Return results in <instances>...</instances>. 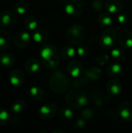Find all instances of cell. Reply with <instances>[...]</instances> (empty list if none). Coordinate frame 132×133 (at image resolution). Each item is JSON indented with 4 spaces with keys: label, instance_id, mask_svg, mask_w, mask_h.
<instances>
[{
    "label": "cell",
    "instance_id": "1",
    "mask_svg": "<svg viewBox=\"0 0 132 133\" xmlns=\"http://www.w3.org/2000/svg\"><path fill=\"white\" fill-rule=\"evenodd\" d=\"M40 56L42 64L48 69H56L60 64V55L57 48L52 44H46L40 48Z\"/></svg>",
    "mask_w": 132,
    "mask_h": 133
},
{
    "label": "cell",
    "instance_id": "2",
    "mask_svg": "<svg viewBox=\"0 0 132 133\" xmlns=\"http://www.w3.org/2000/svg\"><path fill=\"white\" fill-rule=\"evenodd\" d=\"M70 86L68 78L61 71L54 72L49 79V87L51 90L58 94L65 93Z\"/></svg>",
    "mask_w": 132,
    "mask_h": 133
},
{
    "label": "cell",
    "instance_id": "3",
    "mask_svg": "<svg viewBox=\"0 0 132 133\" xmlns=\"http://www.w3.org/2000/svg\"><path fill=\"white\" fill-rule=\"evenodd\" d=\"M66 103L74 108H81L88 104V97L79 90H72L65 96Z\"/></svg>",
    "mask_w": 132,
    "mask_h": 133
},
{
    "label": "cell",
    "instance_id": "4",
    "mask_svg": "<svg viewBox=\"0 0 132 133\" xmlns=\"http://www.w3.org/2000/svg\"><path fill=\"white\" fill-rule=\"evenodd\" d=\"M86 30L80 24H73L67 30L66 39L72 45H79L84 40Z\"/></svg>",
    "mask_w": 132,
    "mask_h": 133
},
{
    "label": "cell",
    "instance_id": "5",
    "mask_svg": "<svg viewBox=\"0 0 132 133\" xmlns=\"http://www.w3.org/2000/svg\"><path fill=\"white\" fill-rule=\"evenodd\" d=\"M117 32L113 27L107 28L101 34L100 38V46L103 48L109 49L112 48L117 39Z\"/></svg>",
    "mask_w": 132,
    "mask_h": 133
},
{
    "label": "cell",
    "instance_id": "6",
    "mask_svg": "<svg viewBox=\"0 0 132 133\" xmlns=\"http://www.w3.org/2000/svg\"><path fill=\"white\" fill-rule=\"evenodd\" d=\"M85 9L83 0H68L65 5V12L72 17H76L82 15Z\"/></svg>",
    "mask_w": 132,
    "mask_h": 133
},
{
    "label": "cell",
    "instance_id": "7",
    "mask_svg": "<svg viewBox=\"0 0 132 133\" xmlns=\"http://www.w3.org/2000/svg\"><path fill=\"white\" fill-rule=\"evenodd\" d=\"M17 23L16 12L11 10H4L0 12V26L3 28H12Z\"/></svg>",
    "mask_w": 132,
    "mask_h": 133
},
{
    "label": "cell",
    "instance_id": "8",
    "mask_svg": "<svg viewBox=\"0 0 132 133\" xmlns=\"http://www.w3.org/2000/svg\"><path fill=\"white\" fill-rule=\"evenodd\" d=\"M57 106L52 103L48 102L44 104L43 106H41L38 111L39 117L44 121H47L51 118H52L57 113Z\"/></svg>",
    "mask_w": 132,
    "mask_h": 133
},
{
    "label": "cell",
    "instance_id": "9",
    "mask_svg": "<svg viewBox=\"0 0 132 133\" xmlns=\"http://www.w3.org/2000/svg\"><path fill=\"white\" fill-rule=\"evenodd\" d=\"M31 36L30 34L24 30L18 31L13 38L14 45L18 48H24L28 46L30 42Z\"/></svg>",
    "mask_w": 132,
    "mask_h": 133
},
{
    "label": "cell",
    "instance_id": "10",
    "mask_svg": "<svg viewBox=\"0 0 132 133\" xmlns=\"http://www.w3.org/2000/svg\"><path fill=\"white\" fill-rule=\"evenodd\" d=\"M67 70L72 77L78 78L80 77L83 72V66L78 60L72 59L67 65Z\"/></svg>",
    "mask_w": 132,
    "mask_h": 133
},
{
    "label": "cell",
    "instance_id": "11",
    "mask_svg": "<svg viewBox=\"0 0 132 133\" xmlns=\"http://www.w3.org/2000/svg\"><path fill=\"white\" fill-rule=\"evenodd\" d=\"M118 115L120 118L125 122H132V103L123 102L118 108Z\"/></svg>",
    "mask_w": 132,
    "mask_h": 133
},
{
    "label": "cell",
    "instance_id": "12",
    "mask_svg": "<svg viewBox=\"0 0 132 133\" xmlns=\"http://www.w3.org/2000/svg\"><path fill=\"white\" fill-rule=\"evenodd\" d=\"M121 46L125 48H132V32L128 30L121 31L117 37Z\"/></svg>",
    "mask_w": 132,
    "mask_h": 133
},
{
    "label": "cell",
    "instance_id": "13",
    "mask_svg": "<svg viewBox=\"0 0 132 133\" xmlns=\"http://www.w3.org/2000/svg\"><path fill=\"white\" fill-rule=\"evenodd\" d=\"M9 83L14 87H20L23 84L25 77L23 72L19 69H14L9 73Z\"/></svg>",
    "mask_w": 132,
    "mask_h": 133
},
{
    "label": "cell",
    "instance_id": "14",
    "mask_svg": "<svg viewBox=\"0 0 132 133\" xmlns=\"http://www.w3.org/2000/svg\"><path fill=\"white\" fill-rule=\"evenodd\" d=\"M121 90H122L121 83L117 79H113L107 83V91L110 96L117 97L121 93Z\"/></svg>",
    "mask_w": 132,
    "mask_h": 133
},
{
    "label": "cell",
    "instance_id": "15",
    "mask_svg": "<svg viewBox=\"0 0 132 133\" xmlns=\"http://www.w3.org/2000/svg\"><path fill=\"white\" fill-rule=\"evenodd\" d=\"M105 8L110 14H118L123 9V3L120 0H107L105 3Z\"/></svg>",
    "mask_w": 132,
    "mask_h": 133
},
{
    "label": "cell",
    "instance_id": "16",
    "mask_svg": "<svg viewBox=\"0 0 132 133\" xmlns=\"http://www.w3.org/2000/svg\"><path fill=\"white\" fill-rule=\"evenodd\" d=\"M33 40L38 44H44L49 39V33L44 28H37L32 34Z\"/></svg>",
    "mask_w": 132,
    "mask_h": 133
},
{
    "label": "cell",
    "instance_id": "17",
    "mask_svg": "<svg viewBox=\"0 0 132 133\" xmlns=\"http://www.w3.org/2000/svg\"><path fill=\"white\" fill-rule=\"evenodd\" d=\"M12 43L11 34L4 30H0V51L8 49Z\"/></svg>",
    "mask_w": 132,
    "mask_h": 133
},
{
    "label": "cell",
    "instance_id": "18",
    "mask_svg": "<svg viewBox=\"0 0 132 133\" xmlns=\"http://www.w3.org/2000/svg\"><path fill=\"white\" fill-rule=\"evenodd\" d=\"M28 97L33 101H40L44 97V90L37 86L31 87L27 90Z\"/></svg>",
    "mask_w": 132,
    "mask_h": 133
},
{
    "label": "cell",
    "instance_id": "19",
    "mask_svg": "<svg viewBox=\"0 0 132 133\" xmlns=\"http://www.w3.org/2000/svg\"><path fill=\"white\" fill-rule=\"evenodd\" d=\"M107 73L112 78H117L123 73V67L118 63H111L107 67Z\"/></svg>",
    "mask_w": 132,
    "mask_h": 133
},
{
    "label": "cell",
    "instance_id": "20",
    "mask_svg": "<svg viewBox=\"0 0 132 133\" xmlns=\"http://www.w3.org/2000/svg\"><path fill=\"white\" fill-rule=\"evenodd\" d=\"M15 62V57L9 52L0 53V66L2 67H10L13 65Z\"/></svg>",
    "mask_w": 132,
    "mask_h": 133
},
{
    "label": "cell",
    "instance_id": "21",
    "mask_svg": "<svg viewBox=\"0 0 132 133\" xmlns=\"http://www.w3.org/2000/svg\"><path fill=\"white\" fill-rule=\"evenodd\" d=\"M77 54L76 48L72 45H65L61 50V56L65 60H72Z\"/></svg>",
    "mask_w": 132,
    "mask_h": 133
},
{
    "label": "cell",
    "instance_id": "22",
    "mask_svg": "<svg viewBox=\"0 0 132 133\" xmlns=\"http://www.w3.org/2000/svg\"><path fill=\"white\" fill-rule=\"evenodd\" d=\"M24 68L27 72L34 73V72H37L40 69V62L39 60H37L36 58H30L26 61Z\"/></svg>",
    "mask_w": 132,
    "mask_h": 133
},
{
    "label": "cell",
    "instance_id": "23",
    "mask_svg": "<svg viewBox=\"0 0 132 133\" xmlns=\"http://www.w3.org/2000/svg\"><path fill=\"white\" fill-rule=\"evenodd\" d=\"M98 23L102 27H110V26L113 24V17L109 12L101 13L98 16Z\"/></svg>",
    "mask_w": 132,
    "mask_h": 133
},
{
    "label": "cell",
    "instance_id": "24",
    "mask_svg": "<svg viewBox=\"0 0 132 133\" xmlns=\"http://www.w3.org/2000/svg\"><path fill=\"white\" fill-rule=\"evenodd\" d=\"M11 111L14 115H21L26 110V104L23 101L16 100L11 104Z\"/></svg>",
    "mask_w": 132,
    "mask_h": 133
},
{
    "label": "cell",
    "instance_id": "25",
    "mask_svg": "<svg viewBox=\"0 0 132 133\" xmlns=\"http://www.w3.org/2000/svg\"><path fill=\"white\" fill-rule=\"evenodd\" d=\"M37 19L34 16H28L24 20V27L28 30H34L37 28Z\"/></svg>",
    "mask_w": 132,
    "mask_h": 133
},
{
    "label": "cell",
    "instance_id": "26",
    "mask_svg": "<svg viewBox=\"0 0 132 133\" xmlns=\"http://www.w3.org/2000/svg\"><path fill=\"white\" fill-rule=\"evenodd\" d=\"M101 69L97 67H90L86 70V76L91 79H98L101 76Z\"/></svg>",
    "mask_w": 132,
    "mask_h": 133
},
{
    "label": "cell",
    "instance_id": "27",
    "mask_svg": "<svg viewBox=\"0 0 132 133\" xmlns=\"http://www.w3.org/2000/svg\"><path fill=\"white\" fill-rule=\"evenodd\" d=\"M74 116V112L71 108H62L59 113H58V117L61 121H69L71 120Z\"/></svg>",
    "mask_w": 132,
    "mask_h": 133
},
{
    "label": "cell",
    "instance_id": "28",
    "mask_svg": "<svg viewBox=\"0 0 132 133\" xmlns=\"http://www.w3.org/2000/svg\"><path fill=\"white\" fill-rule=\"evenodd\" d=\"M29 9V5L26 2H18L14 5V11L18 15H24L27 12Z\"/></svg>",
    "mask_w": 132,
    "mask_h": 133
},
{
    "label": "cell",
    "instance_id": "29",
    "mask_svg": "<svg viewBox=\"0 0 132 133\" xmlns=\"http://www.w3.org/2000/svg\"><path fill=\"white\" fill-rule=\"evenodd\" d=\"M11 115L9 111L3 108H0V126H3L9 123L11 119Z\"/></svg>",
    "mask_w": 132,
    "mask_h": 133
},
{
    "label": "cell",
    "instance_id": "30",
    "mask_svg": "<svg viewBox=\"0 0 132 133\" xmlns=\"http://www.w3.org/2000/svg\"><path fill=\"white\" fill-rule=\"evenodd\" d=\"M111 57L115 61H121L125 57V52L123 49L120 48H114L110 52Z\"/></svg>",
    "mask_w": 132,
    "mask_h": 133
},
{
    "label": "cell",
    "instance_id": "31",
    "mask_svg": "<svg viewBox=\"0 0 132 133\" xmlns=\"http://www.w3.org/2000/svg\"><path fill=\"white\" fill-rule=\"evenodd\" d=\"M76 51H77V55L79 56L83 57V58L88 56V55L89 53V48L85 44H79V46L76 48Z\"/></svg>",
    "mask_w": 132,
    "mask_h": 133
},
{
    "label": "cell",
    "instance_id": "32",
    "mask_svg": "<svg viewBox=\"0 0 132 133\" xmlns=\"http://www.w3.org/2000/svg\"><path fill=\"white\" fill-rule=\"evenodd\" d=\"M91 5L93 10H95L96 12H100L103 10V2L101 0H92Z\"/></svg>",
    "mask_w": 132,
    "mask_h": 133
},
{
    "label": "cell",
    "instance_id": "33",
    "mask_svg": "<svg viewBox=\"0 0 132 133\" xmlns=\"http://www.w3.org/2000/svg\"><path fill=\"white\" fill-rule=\"evenodd\" d=\"M128 16L126 13H118L117 14V21L121 24H125L128 22Z\"/></svg>",
    "mask_w": 132,
    "mask_h": 133
},
{
    "label": "cell",
    "instance_id": "34",
    "mask_svg": "<svg viewBox=\"0 0 132 133\" xmlns=\"http://www.w3.org/2000/svg\"><path fill=\"white\" fill-rule=\"evenodd\" d=\"M109 60V57L106 55H100L99 57H97L96 58V62L98 64V65H105Z\"/></svg>",
    "mask_w": 132,
    "mask_h": 133
},
{
    "label": "cell",
    "instance_id": "35",
    "mask_svg": "<svg viewBox=\"0 0 132 133\" xmlns=\"http://www.w3.org/2000/svg\"><path fill=\"white\" fill-rule=\"evenodd\" d=\"M93 115V111L90 110V109H88V108H86L82 111V116L84 119H89Z\"/></svg>",
    "mask_w": 132,
    "mask_h": 133
},
{
    "label": "cell",
    "instance_id": "36",
    "mask_svg": "<svg viewBox=\"0 0 132 133\" xmlns=\"http://www.w3.org/2000/svg\"><path fill=\"white\" fill-rule=\"evenodd\" d=\"M75 125L77 128H79V129H82L86 126V122L84 119H82V118H79L76 120V122H75Z\"/></svg>",
    "mask_w": 132,
    "mask_h": 133
},
{
    "label": "cell",
    "instance_id": "37",
    "mask_svg": "<svg viewBox=\"0 0 132 133\" xmlns=\"http://www.w3.org/2000/svg\"><path fill=\"white\" fill-rule=\"evenodd\" d=\"M20 121H21V119H20V118H19L17 115L12 114V115H11L10 122H12L13 124H19V123L20 122Z\"/></svg>",
    "mask_w": 132,
    "mask_h": 133
},
{
    "label": "cell",
    "instance_id": "38",
    "mask_svg": "<svg viewBox=\"0 0 132 133\" xmlns=\"http://www.w3.org/2000/svg\"><path fill=\"white\" fill-rule=\"evenodd\" d=\"M64 1H66V0H63V2H64ZM62 2V0H60V2Z\"/></svg>",
    "mask_w": 132,
    "mask_h": 133
},
{
    "label": "cell",
    "instance_id": "39",
    "mask_svg": "<svg viewBox=\"0 0 132 133\" xmlns=\"http://www.w3.org/2000/svg\"><path fill=\"white\" fill-rule=\"evenodd\" d=\"M131 55L132 56V50H131Z\"/></svg>",
    "mask_w": 132,
    "mask_h": 133
}]
</instances>
